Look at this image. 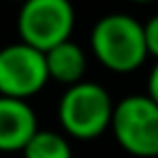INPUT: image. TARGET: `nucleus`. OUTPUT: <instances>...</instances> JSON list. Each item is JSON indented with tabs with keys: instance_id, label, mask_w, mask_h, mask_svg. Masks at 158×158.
Here are the masks:
<instances>
[{
	"instance_id": "nucleus-2",
	"label": "nucleus",
	"mask_w": 158,
	"mask_h": 158,
	"mask_svg": "<svg viewBox=\"0 0 158 158\" xmlns=\"http://www.w3.org/2000/svg\"><path fill=\"white\" fill-rule=\"evenodd\" d=\"M115 104L110 93L91 80H82L65 89L59 102V121L65 136L76 141H93L110 130Z\"/></svg>"
},
{
	"instance_id": "nucleus-7",
	"label": "nucleus",
	"mask_w": 158,
	"mask_h": 158,
	"mask_svg": "<svg viewBox=\"0 0 158 158\" xmlns=\"http://www.w3.org/2000/svg\"><path fill=\"white\" fill-rule=\"evenodd\" d=\"M46 54V67H48V78L72 87L85 80L87 74V52L82 50L80 44L67 39L59 46H54L52 50L44 52Z\"/></svg>"
},
{
	"instance_id": "nucleus-3",
	"label": "nucleus",
	"mask_w": 158,
	"mask_h": 158,
	"mask_svg": "<svg viewBox=\"0 0 158 158\" xmlns=\"http://www.w3.org/2000/svg\"><path fill=\"white\" fill-rule=\"evenodd\" d=\"M110 132L121 149L136 158L158 156V104L147 95H128L115 104Z\"/></svg>"
},
{
	"instance_id": "nucleus-12",
	"label": "nucleus",
	"mask_w": 158,
	"mask_h": 158,
	"mask_svg": "<svg viewBox=\"0 0 158 158\" xmlns=\"http://www.w3.org/2000/svg\"><path fill=\"white\" fill-rule=\"evenodd\" d=\"M9 2H20V5H22V2H24V0H9Z\"/></svg>"
},
{
	"instance_id": "nucleus-1",
	"label": "nucleus",
	"mask_w": 158,
	"mask_h": 158,
	"mask_svg": "<svg viewBox=\"0 0 158 158\" xmlns=\"http://www.w3.org/2000/svg\"><path fill=\"white\" fill-rule=\"evenodd\" d=\"M89 46L98 63L113 74H132L147 59L143 24L128 13L100 18L91 28Z\"/></svg>"
},
{
	"instance_id": "nucleus-10",
	"label": "nucleus",
	"mask_w": 158,
	"mask_h": 158,
	"mask_svg": "<svg viewBox=\"0 0 158 158\" xmlns=\"http://www.w3.org/2000/svg\"><path fill=\"white\" fill-rule=\"evenodd\" d=\"M147 95L158 104V61H156V65L152 67V72L147 76Z\"/></svg>"
},
{
	"instance_id": "nucleus-5",
	"label": "nucleus",
	"mask_w": 158,
	"mask_h": 158,
	"mask_svg": "<svg viewBox=\"0 0 158 158\" xmlns=\"http://www.w3.org/2000/svg\"><path fill=\"white\" fill-rule=\"evenodd\" d=\"M46 54L24 41L0 48V95L31 100L48 85Z\"/></svg>"
},
{
	"instance_id": "nucleus-9",
	"label": "nucleus",
	"mask_w": 158,
	"mask_h": 158,
	"mask_svg": "<svg viewBox=\"0 0 158 158\" xmlns=\"http://www.w3.org/2000/svg\"><path fill=\"white\" fill-rule=\"evenodd\" d=\"M143 35H145L147 56H154V59L158 61V13L152 15V18L143 24Z\"/></svg>"
},
{
	"instance_id": "nucleus-11",
	"label": "nucleus",
	"mask_w": 158,
	"mask_h": 158,
	"mask_svg": "<svg viewBox=\"0 0 158 158\" xmlns=\"http://www.w3.org/2000/svg\"><path fill=\"white\" fill-rule=\"evenodd\" d=\"M134 5H149V2H156V0H130Z\"/></svg>"
},
{
	"instance_id": "nucleus-8",
	"label": "nucleus",
	"mask_w": 158,
	"mask_h": 158,
	"mask_svg": "<svg viewBox=\"0 0 158 158\" xmlns=\"http://www.w3.org/2000/svg\"><path fill=\"white\" fill-rule=\"evenodd\" d=\"M22 156L24 158H74V152L65 134L39 128L24 145Z\"/></svg>"
},
{
	"instance_id": "nucleus-4",
	"label": "nucleus",
	"mask_w": 158,
	"mask_h": 158,
	"mask_svg": "<svg viewBox=\"0 0 158 158\" xmlns=\"http://www.w3.org/2000/svg\"><path fill=\"white\" fill-rule=\"evenodd\" d=\"M76 11L72 0H24L18 13L20 41L48 52L72 39Z\"/></svg>"
},
{
	"instance_id": "nucleus-6",
	"label": "nucleus",
	"mask_w": 158,
	"mask_h": 158,
	"mask_svg": "<svg viewBox=\"0 0 158 158\" xmlns=\"http://www.w3.org/2000/svg\"><path fill=\"white\" fill-rule=\"evenodd\" d=\"M37 130V113L31 102L0 95V152H22Z\"/></svg>"
}]
</instances>
